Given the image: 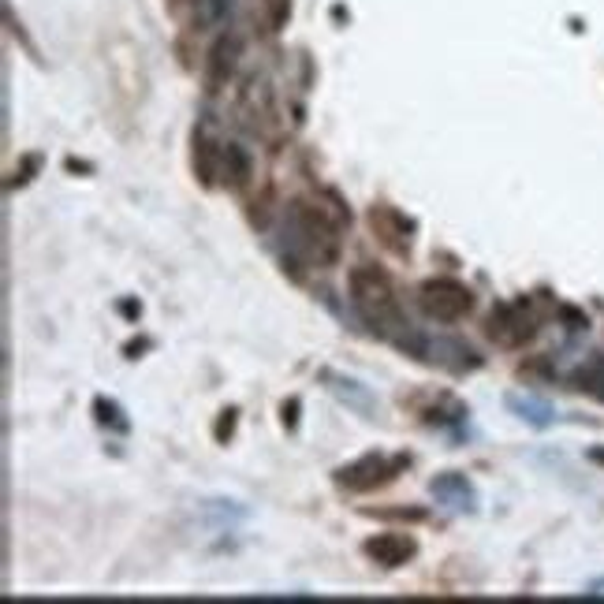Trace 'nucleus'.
Segmentation results:
<instances>
[{"label": "nucleus", "mask_w": 604, "mask_h": 604, "mask_svg": "<svg viewBox=\"0 0 604 604\" xmlns=\"http://www.w3.org/2000/svg\"><path fill=\"white\" fill-rule=\"evenodd\" d=\"M351 299H355L358 314L370 321L373 329H396L399 325V302L392 295V284H388L385 273H377L370 265H362L351 273Z\"/></svg>", "instance_id": "f257e3e1"}, {"label": "nucleus", "mask_w": 604, "mask_h": 604, "mask_svg": "<svg viewBox=\"0 0 604 604\" xmlns=\"http://www.w3.org/2000/svg\"><path fill=\"white\" fill-rule=\"evenodd\" d=\"M291 232H295V247L310 261H317V265H332L336 254H340V235L325 220L321 209L295 202V209H291Z\"/></svg>", "instance_id": "f03ea898"}, {"label": "nucleus", "mask_w": 604, "mask_h": 604, "mask_svg": "<svg viewBox=\"0 0 604 604\" xmlns=\"http://www.w3.org/2000/svg\"><path fill=\"white\" fill-rule=\"evenodd\" d=\"M470 306H474L470 291L455 280H429L422 288V310L437 321H459L470 314Z\"/></svg>", "instance_id": "7ed1b4c3"}, {"label": "nucleus", "mask_w": 604, "mask_h": 604, "mask_svg": "<svg viewBox=\"0 0 604 604\" xmlns=\"http://www.w3.org/2000/svg\"><path fill=\"white\" fill-rule=\"evenodd\" d=\"M392 478V467H388L381 455H366V459H358L351 467L340 470V481H344L347 489H373L377 481Z\"/></svg>", "instance_id": "20e7f679"}, {"label": "nucleus", "mask_w": 604, "mask_h": 604, "mask_svg": "<svg viewBox=\"0 0 604 604\" xmlns=\"http://www.w3.org/2000/svg\"><path fill=\"white\" fill-rule=\"evenodd\" d=\"M366 552L377 563H385V567H399V563H407L414 556V541L407 534H381L366 545Z\"/></svg>", "instance_id": "39448f33"}, {"label": "nucleus", "mask_w": 604, "mask_h": 604, "mask_svg": "<svg viewBox=\"0 0 604 604\" xmlns=\"http://www.w3.org/2000/svg\"><path fill=\"white\" fill-rule=\"evenodd\" d=\"M254 12L265 15L269 30H276L284 23V15H288V0H254Z\"/></svg>", "instance_id": "423d86ee"}]
</instances>
